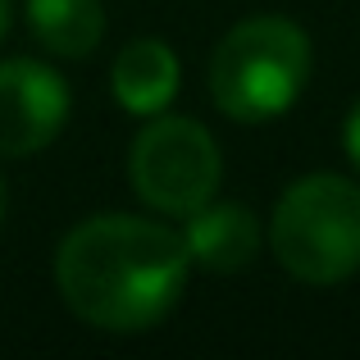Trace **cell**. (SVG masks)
I'll use <instances>...</instances> for the list:
<instances>
[{"mask_svg": "<svg viewBox=\"0 0 360 360\" xmlns=\"http://www.w3.org/2000/svg\"><path fill=\"white\" fill-rule=\"evenodd\" d=\"M183 246L187 260L205 274H238L260 251V219L242 201H205L183 214Z\"/></svg>", "mask_w": 360, "mask_h": 360, "instance_id": "8992f818", "label": "cell"}, {"mask_svg": "<svg viewBox=\"0 0 360 360\" xmlns=\"http://www.w3.org/2000/svg\"><path fill=\"white\" fill-rule=\"evenodd\" d=\"M178 82H183L178 55L169 51L160 37H132L115 55V69H110V91H115V101L137 119L165 115L169 101L178 96Z\"/></svg>", "mask_w": 360, "mask_h": 360, "instance_id": "52a82bcc", "label": "cell"}, {"mask_svg": "<svg viewBox=\"0 0 360 360\" xmlns=\"http://www.w3.org/2000/svg\"><path fill=\"white\" fill-rule=\"evenodd\" d=\"M310 37L301 23L278 14H255L233 23L210 55L205 87L219 115L233 123H269L297 105L310 82Z\"/></svg>", "mask_w": 360, "mask_h": 360, "instance_id": "7a4b0ae2", "label": "cell"}, {"mask_svg": "<svg viewBox=\"0 0 360 360\" xmlns=\"http://www.w3.org/2000/svg\"><path fill=\"white\" fill-rule=\"evenodd\" d=\"M183 233L141 214H91L55 251V288L101 333H146L187 288Z\"/></svg>", "mask_w": 360, "mask_h": 360, "instance_id": "6da1fadb", "label": "cell"}, {"mask_svg": "<svg viewBox=\"0 0 360 360\" xmlns=\"http://www.w3.org/2000/svg\"><path fill=\"white\" fill-rule=\"evenodd\" d=\"M269 251L310 288H333L360 274V183L342 174L297 178L274 205Z\"/></svg>", "mask_w": 360, "mask_h": 360, "instance_id": "3957f363", "label": "cell"}, {"mask_svg": "<svg viewBox=\"0 0 360 360\" xmlns=\"http://www.w3.org/2000/svg\"><path fill=\"white\" fill-rule=\"evenodd\" d=\"M9 18H14V0H0V37L9 32Z\"/></svg>", "mask_w": 360, "mask_h": 360, "instance_id": "30bf717a", "label": "cell"}, {"mask_svg": "<svg viewBox=\"0 0 360 360\" xmlns=\"http://www.w3.org/2000/svg\"><path fill=\"white\" fill-rule=\"evenodd\" d=\"M342 150L356 165V174H360V101L352 105V115H347V123H342Z\"/></svg>", "mask_w": 360, "mask_h": 360, "instance_id": "9c48e42d", "label": "cell"}, {"mask_svg": "<svg viewBox=\"0 0 360 360\" xmlns=\"http://www.w3.org/2000/svg\"><path fill=\"white\" fill-rule=\"evenodd\" d=\"M224 155L210 128L183 115H150V123L132 137L128 183L155 214H192L219 187Z\"/></svg>", "mask_w": 360, "mask_h": 360, "instance_id": "277c9868", "label": "cell"}, {"mask_svg": "<svg viewBox=\"0 0 360 360\" xmlns=\"http://www.w3.org/2000/svg\"><path fill=\"white\" fill-rule=\"evenodd\" d=\"M69 82L41 60L0 64V155L23 160L46 150L69 123Z\"/></svg>", "mask_w": 360, "mask_h": 360, "instance_id": "5b68a950", "label": "cell"}, {"mask_svg": "<svg viewBox=\"0 0 360 360\" xmlns=\"http://www.w3.org/2000/svg\"><path fill=\"white\" fill-rule=\"evenodd\" d=\"M5 205H9V192H5V174H0V219H5Z\"/></svg>", "mask_w": 360, "mask_h": 360, "instance_id": "8fae6325", "label": "cell"}, {"mask_svg": "<svg viewBox=\"0 0 360 360\" xmlns=\"http://www.w3.org/2000/svg\"><path fill=\"white\" fill-rule=\"evenodd\" d=\"M32 37L60 60H87L105 37V5L101 0H27Z\"/></svg>", "mask_w": 360, "mask_h": 360, "instance_id": "ba28073f", "label": "cell"}]
</instances>
